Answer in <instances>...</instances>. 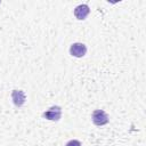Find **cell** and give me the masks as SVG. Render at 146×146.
Returning <instances> with one entry per match:
<instances>
[{
	"instance_id": "cell-5",
	"label": "cell",
	"mask_w": 146,
	"mask_h": 146,
	"mask_svg": "<svg viewBox=\"0 0 146 146\" xmlns=\"http://www.w3.org/2000/svg\"><path fill=\"white\" fill-rule=\"evenodd\" d=\"M89 11H90V9H89L88 5H80V6H78V7L74 9V16H75L78 19L82 21V19H84V18L88 16Z\"/></svg>"
},
{
	"instance_id": "cell-1",
	"label": "cell",
	"mask_w": 146,
	"mask_h": 146,
	"mask_svg": "<svg viewBox=\"0 0 146 146\" xmlns=\"http://www.w3.org/2000/svg\"><path fill=\"white\" fill-rule=\"evenodd\" d=\"M92 122L96 125H104L108 122V115L103 110H96L92 113Z\"/></svg>"
},
{
	"instance_id": "cell-6",
	"label": "cell",
	"mask_w": 146,
	"mask_h": 146,
	"mask_svg": "<svg viewBox=\"0 0 146 146\" xmlns=\"http://www.w3.org/2000/svg\"><path fill=\"white\" fill-rule=\"evenodd\" d=\"M66 146H81V143H80L79 140L73 139V140H70V141L66 144Z\"/></svg>"
},
{
	"instance_id": "cell-4",
	"label": "cell",
	"mask_w": 146,
	"mask_h": 146,
	"mask_svg": "<svg viewBox=\"0 0 146 146\" xmlns=\"http://www.w3.org/2000/svg\"><path fill=\"white\" fill-rule=\"evenodd\" d=\"M11 99H13V103L17 107H21V106H23V104L26 100L25 92L23 90H13V92H11Z\"/></svg>"
},
{
	"instance_id": "cell-3",
	"label": "cell",
	"mask_w": 146,
	"mask_h": 146,
	"mask_svg": "<svg viewBox=\"0 0 146 146\" xmlns=\"http://www.w3.org/2000/svg\"><path fill=\"white\" fill-rule=\"evenodd\" d=\"M87 52V47L86 44L83 43H80V42H76V43H73L71 47H70V54L74 57H83Z\"/></svg>"
},
{
	"instance_id": "cell-2",
	"label": "cell",
	"mask_w": 146,
	"mask_h": 146,
	"mask_svg": "<svg viewBox=\"0 0 146 146\" xmlns=\"http://www.w3.org/2000/svg\"><path fill=\"white\" fill-rule=\"evenodd\" d=\"M62 116V108L59 106H52L43 113V117L50 121H58Z\"/></svg>"
}]
</instances>
